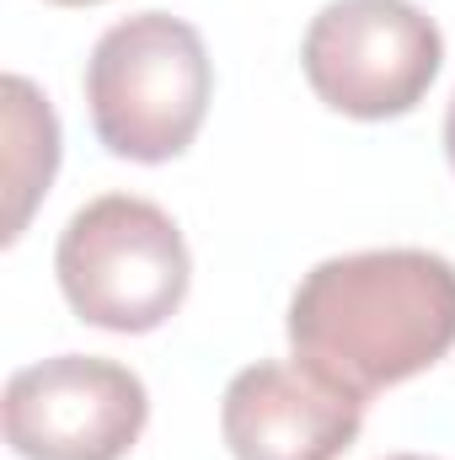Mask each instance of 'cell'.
<instances>
[{"label": "cell", "instance_id": "9c48e42d", "mask_svg": "<svg viewBox=\"0 0 455 460\" xmlns=\"http://www.w3.org/2000/svg\"><path fill=\"white\" fill-rule=\"evenodd\" d=\"M49 5H103V0H49Z\"/></svg>", "mask_w": 455, "mask_h": 460}, {"label": "cell", "instance_id": "ba28073f", "mask_svg": "<svg viewBox=\"0 0 455 460\" xmlns=\"http://www.w3.org/2000/svg\"><path fill=\"white\" fill-rule=\"evenodd\" d=\"M445 155H451V166H455V97H451V113H445Z\"/></svg>", "mask_w": 455, "mask_h": 460}, {"label": "cell", "instance_id": "5b68a950", "mask_svg": "<svg viewBox=\"0 0 455 460\" xmlns=\"http://www.w3.org/2000/svg\"><path fill=\"white\" fill-rule=\"evenodd\" d=\"M5 445L22 460H123L145 423V380L97 353H54L5 380Z\"/></svg>", "mask_w": 455, "mask_h": 460}, {"label": "cell", "instance_id": "30bf717a", "mask_svg": "<svg viewBox=\"0 0 455 460\" xmlns=\"http://www.w3.org/2000/svg\"><path fill=\"white\" fill-rule=\"evenodd\" d=\"M386 460H429V456H386Z\"/></svg>", "mask_w": 455, "mask_h": 460}, {"label": "cell", "instance_id": "8992f818", "mask_svg": "<svg viewBox=\"0 0 455 460\" xmlns=\"http://www.w3.org/2000/svg\"><path fill=\"white\" fill-rule=\"evenodd\" d=\"M364 429V396L300 358H257L226 385L220 434L236 460H338Z\"/></svg>", "mask_w": 455, "mask_h": 460}, {"label": "cell", "instance_id": "3957f363", "mask_svg": "<svg viewBox=\"0 0 455 460\" xmlns=\"http://www.w3.org/2000/svg\"><path fill=\"white\" fill-rule=\"evenodd\" d=\"M65 305L103 332H156L193 284V257L177 220L134 193H103L70 215L54 246Z\"/></svg>", "mask_w": 455, "mask_h": 460}, {"label": "cell", "instance_id": "7a4b0ae2", "mask_svg": "<svg viewBox=\"0 0 455 460\" xmlns=\"http://www.w3.org/2000/svg\"><path fill=\"white\" fill-rule=\"evenodd\" d=\"M215 65L183 16L134 11L113 22L86 59V113L118 161H177L210 113Z\"/></svg>", "mask_w": 455, "mask_h": 460}, {"label": "cell", "instance_id": "6da1fadb", "mask_svg": "<svg viewBox=\"0 0 455 460\" xmlns=\"http://www.w3.org/2000/svg\"><path fill=\"white\" fill-rule=\"evenodd\" d=\"M284 332L300 364L370 402L455 348V262L424 246L327 257L295 284Z\"/></svg>", "mask_w": 455, "mask_h": 460}, {"label": "cell", "instance_id": "52a82bcc", "mask_svg": "<svg viewBox=\"0 0 455 460\" xmlns=\"http://www.w3.org/2000/svg\"><path fill=\"white\" fill-rule=\"evenodd\" d=\"M0 102H5V241H16L59 172V118L27 75H5Z\"/></svg>", "mask_w": 455, "mask_h": 460}, {"label": "cell", "instance_id": "277c9868", "mask_svg": "<svg viewBox=\"0 0 455 460\" xmlns=\"http://www.w3.org/2000/svg\"><path fill=\"white\" fill-rule=\"evenodd\" d=\"M300 65L333 113L386 123L429 97L445 65V38L413 0H333L311 16Z\"/></svg>", "mask_w": 455, "mask_h": 460}]
</instances>
